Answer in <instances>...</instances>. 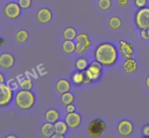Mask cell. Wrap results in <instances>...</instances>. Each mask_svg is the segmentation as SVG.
Wrapping results in <instances>:
<instances>
[{
	"label": "cell",
	"instance_id": "6da1fadb",
	"mask_svg": "<svg viewBox=\"0 0 149 138\" xmlns=\"http://www.w3.org/2000/svg\"><path fill=\"white\" fill-rule=\"evenodd\" d=\"M95 60L104 67H111L116 62L118 52L116 46L109 42H103L96 46L94 52Z\"/></svg>",
	"mask_w": 149,
	"mask_h": 138
},
{
	"label": "cell",
	"instance_id": "7a4b0ae2",
	"mask_svg": "<svg viewBox=\"0 0 149 138\" xmlns=\"http://www.w3.org/2000/svg\"><path fill=\"white\" fill-rule=\"evenodd\" d=\"M14 101L17 108L22 110H27L34 105L36 97L31 90L21 89L16 93Z\"/></svg>",
	"mask_w": 149,
	"mask_h": 138
},
{
	"label": "cell",
	"instance_id": "3957f363",
	"mask_svg": "<svg viewBox=\"0 0 149 138\" xmlns=\"http://www.w3.org/2000/svg\"><path fill=\"white\" fill-rule=\"evenodd\" d=\"M84 71V85L91 84L93 81L100 79L103 71V65L97 61L95 60L89 64L88 67Z\"/></svg>",
	"mask_w": 149,
	"mask_h": 138
},
{
	"label": "cell",
	"instance_id": "277c9868",
	"mask_svg": "<svg viewBox=\"0 0 149 138\" xmlns=\"http://www.w3.org/2000/svg\"><path fill=\"white\" fill-rule=\"evenodd\" d=\"M134 20L139 30L149 28V7L138 9L135 14Z\"/></svg>",
	"mask_w": 149,
	"mask_h": 138
},
{
	"label": "cell",
	"instance_id": "5b68a950",
	"mask_svg": "<svg viewBox=\"0 0 149 138\" xmlns=\"http://www.w3.org/2000/svg\"><path fill=\"white\" fill-rule=\"evenodd\" d=\"M106 123L100 119H95L90 122L87 126V132L93 137H100L106 129Z\"/></svg>",
	"mask_w": 149,
	"mask_h": 138
},
{
	"label": "cell",
	"instance_id": "8992f818",
	"mask_svg": "<svg viewBox=\"0 0 149 138\" xmlns=\"http://www.w3.org/2000/svg\"><path fill=\"white\" fill-rule=\"evenodd\" d=\"M0 106L6 107L11 103L13 98V89L7 84H0Z\"/></svg>",
	"mask_w": 149,
	"mask_h": 138
},
{
	"label": "cell",
	"instance_id": "52a82bcc",
	"mask_svg": "<svg viewBox=\"0 0 149 138\" xmlns=\"http://www.w3.org/2000/svg\"><path fill=\"white\" fill-rule=\"evenodd\" d=\"M22 8L19 5L18 3L11 1L7 4L4 7V15L9 20H15L17 19L21 14Z\"/></svg>",
	"mask_w": 149,
	"mask_h": 138
},
{
	"label": "cell",
	"instance_id": "ba28073f",
	"mask_svg": "<svg viewBox=\"0 0 149 138\" xmlns=\"http://www.w3.org/2000/svg\"><path fill=\"white\" fill-rule=\"evenodd\" d=\"M133 130V123L127 119H123L118 123L117 132L119 135L123 137H127L132 135Z\"/></svg>",
	"mask_w": 149,
	"mask_h": 138
},
{
	"label": "cell",
	"instance_id": "9c48e42d",
	"mask_svg": "<svg viewBox=\"0 0 149 138\" xmlns=\"http://www.w3.org/2000/svg\"><path fill=\"white\" fill-rule=\"evenodd\" d=\"M81 115L77 112L68 113L65 117V121L66 122L70 129H76L80 126L81 123Z\"/></svg>",
	"mask_w": 149,
	"mask_h": 138
},
{
	"label": "cell",
	"instance_id": "30bf717a",
	"mask_svg": "<svg viewBox=\"0 0 149 138\" xmlns=\"http://www.w3.org/2000/svg\"><path fill=\"white\" fill-rule=\"evenodd\" d=\"M36 19L38 23H40V24H47L52 20V11L47 7H42V8L39 9L36 12Z\"/></svg>",
	"mask_w": 149,
	"mask_h": 138
},
{
	"label": "cell",
	"instance_id": "8fae6325",
	"mask_svg": "<svg viewBox=\"0 0 149 138\" xmlns=\"http://www.w3.org/2000/svg\"><path fill=\"white\" fill-rule=\"evenodd\" d=\"M119 50L120 54L125 59L132 58L134 53V46L132 44L125 40H120L119 42Z\"/></svg>",
	"mask_w": 149,
	"mask_h": 138
},
{
	"label": "cell",
	"instance_id": "7c38bea8",
	"mask_svg": "<svg viewBox=\"0 0 149 138\" xmlns=\"http://www.w3.org/2000/svg\"><path fill=\"white\" fill-rule=\"evenodd\" d=\"M15 64V58L12 54L4 52L0 55V67L3 69H10Z\"/></svg>",
	"mask_w": 149,
	"mask_h": 138
},
{
	"label": "cell",
	"instance_id": "4fadbf2b",
	"mask_svg": "<svg viewBox=\"0 0 149 138\" xmlns=\"http://www.w3.org/2000/svg\"><path fill=\"white\" fill-rule=\"evenodd\" d=\"M122 68L125 74L131 75L138 70V62L136 60L132 58L125 59V62L122 64Z\"/></svg>",
	"mask_w": 149,
	"mask_h": 138
},
{
	"label": "cell",
	"instance_id": "5bb4252c",
	"mask_svg": "<svg viewBox=\"0 0 149 138\" xmlns=\"http://www.w3.org/2000/svg\"><path fill=\"white\" fill-rule=\"evenodd\" d=\"M39 132H40L41 136L43 137H52V135L55 133V125L50 122L46 121L41 126Z\"/></svg>",
	"mask_w": 149,
	"mask_h": 138
},
{
	"label": "cell",
	"instance_id": "9a60e30c",
	"mask_svg": "<svg viewBox=\"0 0 149 138\" xmlns=\"http://www.w3.org/2000/svg\"><path fill=\"white\" fill-rule=\"evenodd\" d=\"M55 89L57 92L61 94L69 92L71 89V83L66 78H60L55 84Z\"/></svg>",
	"mask_w": 149,
	"mask_h": 138
},
{
	"label": "cell",
	"instance_id": "2e32d148",
	"mask_svg": "<svg viewBox=\"0 0 149 138\" xmlns=\"http://www.w3.org/2000/svg\"><path fill=\"white\" fill-rule=\"evenodd\" d=\"M60 113L55 108H50L47 110L45 113V119L46 121L55 123L59 120Z\"/></svg>",
	"mask_w": 149,
	"mask_h": 138
},
{
	"label": "cell",
	"instance_id": "e0dca14e",
	"mask_svg": "<svg viewBox=\"0 0 149 138\" xmlns=\"http://www.w3.org/2000/svg\"><path fill=\"white\" fill-rule=\"evenodd\" d=\"M61 49L64 54L71 55L76 50V44L73 40H64L61 44Z\"/></svg>",
	"mask_w": 149,
	"mask_h": 138
},
{
	"label": "cell",
	"instance_id": "ac0fdd59",
	"mask_svg": "<svg viewBox=\"0 0 149 138\" xmlns=\"http://www.w3.org/2000/svg\"><path fill=\"white\" fill-rule=\"evenodd\" d=\"M76 42H79V43L83 44L87 49H89L92 44L91 40L89 38L88 34L86 33H79L76 38Z\"/></svg>",
	"mask_w": 149,
	"mask_h": 138
},
{
	"label": "cell",
	"instance_id": "d6986e66",
	"mask_svg": "<svg viewBox=\"0 0 149 138\" xmlns=\"http://www.w3.org/2000/svg\"><path fill=\"white\" fill-rule=\"evenodd\" d=\"M29 39V33L26 30H19L15 34V40L18 44L26 43Z\"/></svg>",
	"mask_w": 149,
	"mask_h": 138
},
{
	"label": "cell",
	"instance_id": "ffe728a7",
	"mask_svg": "<svg viewBox=\"0 0 149 138\" xmlns=\"http://www.w3.org/2000/svg\"><path fill=\"white\" fill-rule=\"evenodd\" d=\"M54 125H55V133L61 134L63 135H66L68 129H69L66 122L63 121L58 120V121H56L54 123Z\"/></svg>",
	"mask_w": 149,
	"mask_h": 138
},
{
	"label": "cell",
	"instance_id": "44dd1931",
	"mask_svg": "<svg viewBox=\"0 0 149 138\" xmlns=\"http://www.w3.org/2000/svg\"><path fill=\"white\" fill-rule=\"evenodd\" d=\"M77 35V30L73 27L65 28L63 31V38L64 40H74L76 39Z\"/></svg>",
	"mask_w": 149,
	"mask_h": 138
},
{
	"label": "cell",
	"instance_id": "7402d4cb",
	"mask_svg": "<svg viewBox=\"0 0 149 138\" xmlns=\"http://www.w3.org/2000/svg\"><path fill=\"white\" fill-rule=\"evenodd\" d=\"M84 71H77L71 75V82L75 85H81L84 84Z\"/></svg>",
	"mask_w": 149,
	"mask_h": 138
},
{
	"label": "cell",
	"instance_id": "603a6c76",
	"mask_svg": "<svg viewBox=\"0 0 149 138\" xmlns=\"http://www.w3.org/2000/svg\"><path fill=\"white\" fill-rule=\"evenodd\" d=\"M89 64L85 58H79L74 62V67L77 71H84L88 67Z\"/></svg>",
	"mask_w": 149,
	"mask_h": 138
},
{
	"label": "cell",
	"instance_id": "cb8c5ba5",
	"mask_svg": "<svg viewBox=\"0 0 149 138\" xmlns=\"http://www.w3.org/2000/svg\"><path fill=\"white\" fill-rule=\"evenodd\" d=\"M60 101H61V103L63 105H67L71 104L74 101V94L70 92H67L63 93V94H61Z\"/></svg>",
	"mask_w": 149,
	"mask_h": 138
},
{
	"label": "cell",
	"instance_id": "d4e9b609",
	"mask_svg": "<svg viewBox=\"0 0 149 138\" xmlns=\"http://www.w3.org/2000/svg\"><path fill=\"white\" fill-rule=\"evenodd\" d=\"M122 20L116 16H113V17H110L109 20V26L112 30H119L122 26Z\"/></svg>",
	"mask_w": 149,
	"mask_h": 138
},
{
	"label": "cell",
	"instance_id": "484cf974",
	"mask_svg": "<svg viewBox=\"0 0 149 138\" xmlns=\"http://www.w3.org/2000/svg\"><path fill=\"white\" fill-rule=\"evenodd\" d=\"M19 87H20L21 89L23 90H31L33 87V81L30 78H23L19 82Z\"/></svg>",
	"mask_w": 149,
	"mask_h": 138
},
{
	"label": "cell",
	"instance_id": "4316f807",
	"mask_svg": "<svg viewBox=\"0 0 149 138\" xmlns=\"http://www.w3.org/2000/svg\"><path fill=\"white\" fill-rule=\"evenodd\" d=\"M97 5L99 10H100L101 11H108L111 7V0H98L97 3Z\"/></svg>",
	"mask_w": 149,
	"mask_h": 138
},
{
	"label": "cell",
	"instance_id": "83f0119b",
	"mask_svg": "<svg viewBox=\"0 0 149 138\" xmlns=\"http://www.w3.org/2000/svg\"><path fill=\"white\" fill-rule=\"evenodd\" d=\"M17 3L23 10H27L31 7L32 0H18Z\"/></svg>",
	"mask_w": 149,
	"mask_h": 138
},
{
	"label": "cell",
	"instance_id": "f1b7e54d",
	"mask_svg": "<svg viewBox=\"0 0 149 138\" xmlns=\"http://www.w3.org/2000/svg\"><path fill=\"white\" fill-rule=\"evenodd\" d=\"M148 0H134V4L138 9L146 7Z\"/></svg>",
	"mask_w": 149,
	"mask_h": 138
},
{
	"label": "cell",
	"instance_id": "f546056e",
	"mask_svg": "<svg viewBox=\"0 0 149 138\" xmlns=\"http://www.w3.org/2000/svg\"><path fill=\"white\" fill-rule=\"evenodd\" d=\"M86 49H87V48L84 45L79 43V42H76V52H77L78 54H83L85 52Z\"/></svg>",
	"mask_w": 149,
	"mask_h": 138
},
{
	"label": "cell",
	"instance_id": "4dcf8cb0",
	"mask_svg": "<svg viewBox=\"0 0 149 138\" xmlns=\"http://www.w3.org/2000/svg\"><path fill=\"white\" fill-rule=\"evenodd\" d=\"M141 37L143 40L148 41L149 40V28L148 29H143L141 30Z\"/></svg>",
	"mask_w": 149,
	"mask_h": 138
},
{
	"label": "cell",
	"instance_id": "1f68e13d",
	"mask_svg": "<svg viewBox=\"0 0 149 138\" xmlns=\"http://www.w3.org/2000/svg\"><path fill=\"white\" fill-rule=\"evenodd\" d=\"M142 135L145 137H149V124H146L143 126Z\"/></svg>",
	"mask_w": 149,
	"mask_h": 138
},
{
	"label": "cell",
	"instance_id": "d6a6232c",
	"mask_svg": "<svg viewBox=\"0 0 149 138\" xmlns=\"http://www.w3.org/2000/svg\"><path fill=\"white\" fill-rule=\"evenodd\" d=\"M65 111L66 113H73V112L76 111V106L74 105H73L72 103L69 105H65Z\"/></svg>",
	"mask_w": 149,
	"mask_h": 138
},
{
	"label": "cell",
	"instance_id": "836d02e7",
	"mask_svg": "<svg viewBox=\"0 0 149 138\" xmlns=\"http://www.w3.org/2000/svg\"><path fill=\"white\" fill-rule=\"evenodd\" d=\"M129 0H119V4L121 7H125L127 5Z\"/></svg>",
	"mask_w": 149,
	"mask_h": 138
},
{
	"label": "cell",
	"instance_id": "e575fe53",
	"mask_svg": "<svg viewBox=\"0 0 149 138\" xmlns=\"http://www.w3.org/2000/svg\"><path fill=\"white\" fill-rule=\"evenodd\" d=\"M52 138H64V135H61V134L55 133L52 136Z\"/></svg>",
	"mask_w": 149,
	"mask_h": 138
},
{
	"label": "cell",
	"instance_id": "d590c367",
	"mask_svg": "<svg viewBox=\"0 0 149 138\" xmlns=\"http://www.w3.org/2000/svg\"><path fill=\"white\" fill-rule=\"evenodd\" d=\"M145 85H146V88L148 89H149V75L146 77V78Z\"/></svg>",
	"mask_w": 149,
	"mask_h": 138
},
{
	"label": "cell",
	"instance_id": "8d00e7d4",
	"mask_svg": "<svg viewBox=\"0 0 149 138\" xmlns=\"http://www.w3.org/2000/svg\"><path fill=\"white\" fill-rule=\"evenodd\" d=\"M0 83H1V84L4 83V77L2 74H0Z\"/></svg>",
	"mask_w": 149,
	"mask_h": 138
},
{
	"label": "cell",
	"instance_id": "74e56055",
	"mask_svg": "<svg viewBox=\"0 0 149 138\" xmlns=\"http://www.w3.org/2000/svg\"><path fill=\"white\" fill-rule=\"evenodd\" d=\"M6 137L7 138H16L17 137H16L15 135H8L7 136H6Z\"/></svg>",
	"mask_w": 149,
	"mask_h": 138
},
{
	"label": "cell",
	"instance_id": "f35d334b",
	"mask_svg": "<svg viewBox=\"0 0 149 138\" xmlns=\"http://www.w3.org/2000/svg\"><path fill=\"white\" fill-rule=\"evenodd\" d=\"M0 40H1V45H3V44H4V39H3L2 38H1Z\"/></svg>",
	"mask_w": 149,
	"mask_h": 138
}]
</instances>
